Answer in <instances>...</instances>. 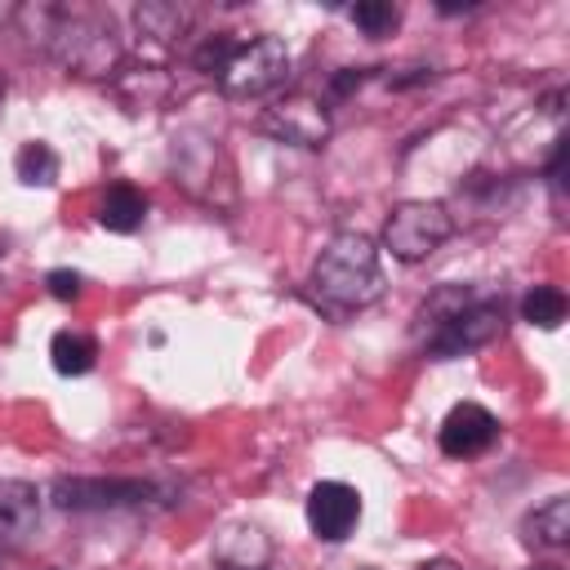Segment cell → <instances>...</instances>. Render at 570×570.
<instances>
[{
	"label": "cell",
	"instance_id": "6da1fadb",
	"mask_svg": "<svg viewBox=\"0 0 570 570\" xmlns=\"http://www.w3.org/2000/svg\"><path fill=\"white\" fill-rule=\"evenodd\" d=\"M503 325H508L503 298L476 294V289H463V285H445L419 307L423 352L436 356V361H454L472 347L494 343L503 334Z\"/></svg>",
	"mask_w": 570,
	"mask_h": 570
},
{
	"label": "cell",
	"instance_id": "7a4b0ae2",
	"mask_svg": "<svg viewBox=\"0 0 570 570\" xmlns=\"http://www.w3.org/2000/svg\"><path fill=\"white\" fill-rule=\"evenodd\" d=\"M312 298L325 312H361L383 298V267L379 245L361 232H338L325 240V249L312 263Z\"/></svg>",
	"mask_w": 570,
	"mask_h": 570
},
{
	"label": "cell",
	"instance_id": "3957f363",
	"mask_svg": "<svg viewBox=\"0 0 570 570\" xmlns=\"http://www.w3.org/2000/svg\"><path fill=\"white\" fill-rule=\"evenodd\" d=\"M45 49L80 76H107L120 62L111 18L94 9H45Z\"/></svg>",
	"mask_w": 570,
	"mask_h": 570
},
{
	"label": "cell",
	"instance_id": "277c9868",
	"mask_svg": "<svg viewBox=\"0 0 570 570\" xmlns=\"http://www.w3.org/2000/svg\"><path fill=\"white\" fill-rule=\"evenodd\" d=\"M454 236V214L441 200H401L383 223V249L396 263H423Z\"/></svg>",
	"mask_w": 570,
	"mask_h": 570
},
{
	"label": "cell",
	"instance_id": "5b68a950",
	"mask_svg": "<svg viewBox=\"0 0 570 570\" xmlns=\"http://www.w3.org/2000/svg\"><path fill=\"white\" fill-rule=\"evenodd\" d=\"M285 76H289L285 40L281 36H249V40H236L232 58L223 62V71L214 80L232 98H263V94L281 89Z\"/></svg>",
	"mask_w": 570,
	"mask_h": 570
},
{
	"label": "cell",
	"instance_id": "8992f818",
	"mask_svg": "<svg viewBox=\"0 0 570 570\" xmlns=\"http://www.w3.org/2000/svg\"><path fill=\"white\" fill-rule=\"evenodd\" d=\"M165 490L156 481H138V476H71L53 485V503L67 512H111V508H142L151 499H160Z\"/></svg>",
	"mask_w": 570,
	"mask_h": 570
},
{
	"label": "cell",
	"instance_id": "52a82bcc",
	"mask_svg": "<svg viewBox=\"0 0 570 570\" xmlns=\"http://www.w3.org/2000/svg\"><path fill=\"white\" fill-rule=\"evenodd\" d=\"M258 129L289 147H321L330 138V111H325V102H316L307 94H289V98H276L272 107H263Z\"/></svg>",
	"mask_w": 570,
	"mask_h": 570
},
{
	"label": "cell",
	"instance_id": "ba28073f",
	"mask_svg": "<svg viewBox=\"0 0 570 570\" xmlns=\"http://www.w3.org/2000/svg\"><path fill=\"white\" fill-rule=\"evenodd\" d=\"M361 521V494L347 481H316L307 490V525L325 543H343Z\"/></svg>",
	"mask_w": 570,
	"mask_h": 570
},
{
	"label": "cell",
	"instance_id": "9c48e42d",
	"mask_svg": "<svg viewBox=\"0 0 570 570\" xmlns=\"http://www.w3.org/2000/svg\"><path fill=\"white\" fill-rule=\"evenodd\" d=\"M494 441H499V419H494L485 405H476V401H459V405L441 419V428H436V445H441V454H450V459H476V454H485Z\"/></svg>",
	"mask_w": 570,
	"mask_h": 570
},
{
	"label": "cell",
	"instance_id": "30bf717a",
	"mask_svg": "<svg viewBox=\"0 0 570 570\" xmlns=\"http://www.w3.org/2000/svg\"><path fill=\"white\" fill-rule=\"evenodd\" d=\"M209 552H214L218 570H267L272 566V539L254 521H227L214 534Z\"/></svg>",
	"mask_w": 570,
	"mask_h": 570
},
{
	"label": "cell",
	"instance_id": "8fae6325",
	"mask_svg": "<svg viewBox=\"0 0 570 570\" xmlns=\"http://www.w3.org/2000/svg\"><path fill=\"white\" fill-rule=\"evenodd\" d=\"M40 521V494L27 481H0V557H13Z\"/></svg>",
	"mask_w": 570,
	"mask_h": 570
},
{
	"label": "cell",
	"instance_id": "7c38bea8",
	"mask_svg": "<svg viewBox=\"0 0 570 570\" xmlns=\"http://www.w3.org/2000/svg\"><path fill=\"white\" fill-rule=\"evenodd\" d=\"M142 218H147V196H142L138 187H129V183H111V187L98 196V223H102L107 232L129 236V232L142 227Z\"/></svg>",
	"mask_w": 570,
	"mask_h": 570
},
{
	"label": "cell",
	"instance_id": "4fadbf2b",
	"mask_svg": "<svg viewBox=\"0 0 570 570\" xmlns=\"http://www.w3.org/2000/svg\"><path fill=\"white\" fill-rule=\"evenodd\" d=\"M521 539L534 543V548H566L570 543V499L566 494H552L548 503H539L534 512H525Z\"/></svg>",
	"mask_w": 570,
	"mask_h": 570
},
{
	"label": "cell",
	"instance_id": "5bb4252c",
	"mask_svg": "<svg viewBox=\"0 0 570 570\" xmlns=\"http://www.w3.org/2000/svg\"><path fill=\"white\" fill-rule=\"evenodd\" d=\"M134 27L138 36H151V40H178L187 27H191V9L187 4H174V0H142L134 9Z\"/></svg>",
	"mask_w": 570,
	"mask_h": 570
},
{
	"label": "cell",
	"instance_id": "9a60e30c",
	"mask_svg": "<svg viewBox=\"0 0 570 570\" xmlns=\"http://www.w3.org/2000/svg\"><path fill=\"white\" fill-rule=\"evenodd\" d=\"M49 361H53V370L62 379H80V374H89L98 365V343L89 334H80V330H58L53 343H49Z\"/></svg>",
	"mask_w": 570,
	"mask_h": 570
},
{
	"label": "cell",
	"instance_id": "2e32d148",
	"mask_svg": "<svg viewBox=\"0 0 570 570\" xmlns=\"http://www.w3.org/2000/svg\"><path fill=\"white\" fill-rule=\"evenodd\" d=\"M58 169H62V160H58V151L49 147V142H22L18 147V156H13V174H18V183H27V187H53L58 183Z\"/></svg>",
	"mask_w": 570,
	"mask_h": 570
},
{
	"label": "cell",
	"instance_id": "e0dca14e",
	"mask_svg": "<svg viewBox=\"0 0 570 570\" xmlns=\"http://www.w3.org/2000/svg\"><path fill=\"white\" fill-rule=\"evenodd\" d=\"M521 321H530V325H539V330H557V325L566 321V294H561L557 285H534V289H525V298H521Z\"/></svg>",
	"mask_w": 570,
	"mask_h": 570
},
{
	"label": "cell",
	"instance_id": "ac0fdd59",
	"mask_svg": "<svg viewBox=\"0 0 570 570\" xmlns=\"http://www.w3.org/2000/svg\"><path fill=\"white\" fill-rule=\"evenodd\" d=\"M347 18H352L365 36H374V40H379V36H387V31L401 22V9H396V4H387V0H361V4H352V9H347Z\"/></svg>",
	"mask_w": 570,
	"mask_h": 570
},
{
	"label": "cell",
	"instance_id": "d6986e66",
	"mask_svg": "<svg viewBox=\"0 0 570 570\" xmlns=\"http://www.w3.org/2000/svg\"><path fill=\"white\" fill-rule=\"evenodd\" d=\"M232 49H236V36H232V31H214V36H205V45H200L191 58H196V67H200L205 76H218L223 62L232 58Z\"/></svg>",
	"mask_w": 570,
	"mask_h": 570
},
{
	"label": "cell",
	"instance_id": "ffe728a7",
	"mask_svg": "<svg viewBox=\"0 0 570 570\" xmlns=\"http://www.w3.org/2000/svg\"><path fill=\"white\" fill-rule=\"evenodd\" d=\"M45 285H49V294H53V298L71 303V298H80V289H85V276H80V272H71V267H53V272L45 276Z\"/></svg>",
	"mask_w": 570,
	"mask_h": 570
},
{
	"label": "cell",
	"instance_id": "44dd1931",
	"mask_svg": "<svg viewBox=\"0 0 570 570\" xmlns=\"http://www.w3.org/2000/svg\"><path fill=\"white\" fill-rule=\"evenodd\" d=\"M361 80H365V71H343V76H334V94H347V89H361Z\"/></svg>",
	"mask_w": 570,
	"mask_h": 570
},
{
	"label": "cell",
	"instance_id": "7402d4cb",
	"mask_svg": "<svg viewBox=\"0 0 570 570\" xmlns=\"http://www.w3.org/2000/svg\"><path fill=\"white\" fill-rule=\"evenodd\" d=\"M419 570H463V566H454L450 557H436V561H423Z\"/></svg>",
	"mask_w": 570,
	"mask_h": 570
},
{
	"label": "cell",
	"instance_id": "603a6c76",
	"mask_svg": "<svg viewBox=\"0 0 570 570\" xmlns=\"http://www.w3.org/2000/svg\"><path fill=\"white\" fill-rule=\"evenodd\" d=\"M9 18H18V4H0V27H4Z\"/></svg>",
	"mask_w": 570,
	"mask_h": 570
},
{
	"label": "cell",
	"instance_id": "cb8c5ba5",
	"mask_svg": "<svg viewBox=\"0 0 570 570\" xmlns=\"http://www.w3.org/2000/svg\"><path fill=\"white\" fill-rule=\"evenodd\" d=\"M530 570H561V566H530Z\"/></svg>",
	"mask_w": 570,
	"mask_h": 570
},
{
	"label": "cell",
	"instance_id": "d4e9b609",
	"mask_svg": "<svg viewBox=\"0 0 570 570\" xmlns=\"http://www.w3.org/2000/svg\"><path fill=\"white\" fill-rule=\"evenodd\" d=\"M0 107H4V76H0Z\"/></svg>",
	"mask_w": 570,
	"mask_h": 570
}]
</instances>
